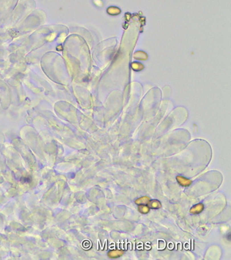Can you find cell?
I'll list each match as a JSON object with an SVG mask.
<instances>
[{"label": "cell", "mask_w": 231, "mask_h": 260, "mask_svg": "<svg viewBox=\"0 0 231 260\" xmlns=\"http://www.w3.org/2000/svg\"><path fill=\"white\" fill-rule=\"evenodd\" d=\"M176 179H177L178 183L183 187H188L192 184V181H190V180L187 179L186 178H184L183 176L178 175V176H177V178H176Z\"/></svg>", "instance_id": "cell-1"}, {"label": "cell", "mask_w": 231, "mask_h": 260, "mask_svg": "<svg viewBox=\"0 0 231 260\" xmlns=\"http://www.w3.org/2000/svg\"><path fill=\"white\" fill-rule=\"evenodd\" d=\"M204 209V206H203V204L199 203L197 204V205H194L191 208L190 210V212L192 214H199Z\"/></svg>", "instance_id": "cell-2"}, {"label": "cell", "mask_w": 231, "mask_h": 260, "mask_svg": "<svg viewBox=\"0 0 231 260\" xmlns=\"http://www.w3.org/2000/svg\"><path fill=\"white\" fill-rule=\"evenodd\" d=\"M148 205H149V208L151 209H159L162 206L160 202L158 200H150L148 202Z\"/></svg>", "instance_id": "cell-3"}, {"label": "cell", "mask_w": 231, "mask_h": 260, "mask_svg": "<svg viewBox=\"0 0 231 260\" xmlns=\"http://www.w3.org/2000/svg\"><path fill=\"white\" fill-rule=\"evenodd\" d=\"M124 252L121 250H111V251L108 253V256L111 258H117L119 257L122 256L123 255Z\"/></svg>", "instance_id": "cell-4"}, {"label": "cell", "mask_w": 231, "mask_h": 260, "mask_svg": "<svg viewBox=\"0 0 231 260\" xmlns=\"http://www.w3.org/2000/svg\"><path fill=\"white\" fill-rule=\"evenodd\" d=\"M149 200H150V198H149V197L143 196V197L137 199V200H135V203L138 205H146V204H148V202H149Z\"/></svg>", "instance_id": "cell-5"}, {"label": "cell", "mask_w": 231, "mask_h": 260, "mask_svg": "<svg viewBox=\"0 0 231 260\" xmlns=\"http://www.w3.org/2000/svg\"><path fill=\"white\" fill-rule=\"evenodd\" d=\"M108 13L111 15H117V14H119L121 13V10L117 7H115V6H111V7H109L108 9Z\"/></svg>", "instance_id": "cell-6"}, {"label": "cell", "mask_w": 231, "mask_h": 260, "mask_svg": "<svg viewBox=\"0 0 231 260\" xmlns=\"http://www.w3.org/2000/svg\"><path fill=\"white\" fill-rule=\"evenodd\" d=\"M149 206H147L146 205H139V207H138V210H139L140 212L142 213V214H146L149 212Z\"/></svg>", "instance_id": "cell-7"}]
</instances>
